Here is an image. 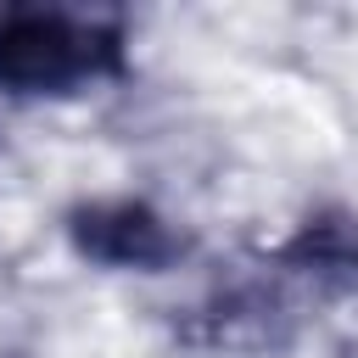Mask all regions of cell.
Listing matches in <instances>:
<instances>
[{
  "label": "cell",
  "mask_w": 358,
  "mask_h": 358,
  "mask_svg": "<svg viewBox=\"0 0 358 358\" xmlns=\"http://www.w3.org/2000/svg\"><path fill=\"white\" fill-rule=\"evenodd\" d=\"M129 78V28L112 11L22 6L0 11V95H84Z\"/></svg>",
  "instance_id": "obj_1"
},
{
  "label": "cell",
  "mask_w": 358,
  "mask_h": 358,
  "mask_svg": "<svg viewBox=\"0 0 358 358\" xmlns=\"http://www.w3.org/2000/svg\"><path fill=\"white\" fill-rule=\"evenodd\" d=\"M62 229H67V246L84 263L117 268V274H168L173 263L190 257V235L140 196L78 201V207H67Z\"/></svg>",
  "instance_id": "obj_2"
},
{
  "label": "cell",
  "mask_w": 358,
  "mask_h": 358,
  "mask_svg": "<svg viewBox=\"0 0 358 358\" xmlns=\"http://www.w3.org/2000/svg\"><path fill=\"white\" fill-rule=\"evenodd\" d=\"M179 336L213 352H274L291 341V308L263 280H224L196 308H185Z\"/></svg>",
  "instance_id": "obj_3"
},
{
  "label": "cell",
  "mask_w": 358,
  "mask_h": 358,
  "mask_svg": "<svg viewBox=\"0 0 358 358\" xmlns=\"http://www.w3.org/2000/svg\"><path fill=\"white\" fill-rule=\"evenodd\" d=\"M0 358H22V352H0Z\"/></svg>",
  "instance_id": "obj_5"
},
{
  "label": "cell",
  "mask_w": 358,
  "mask_h": 358,
  "mask_svg": "<svg viewBox=\"0 0 358 358\" xmlns=\"http://www.w3.org/2000/svg\"><path fill=\"white\" fill-rule=\"evenodd\" d=\"M274 263L313 274V280H330V285H358V218L336 213V207L302 218L296 235L274 252Z\"/></svg>",
  "instance_id": "obj_4"
}]
</instances>
